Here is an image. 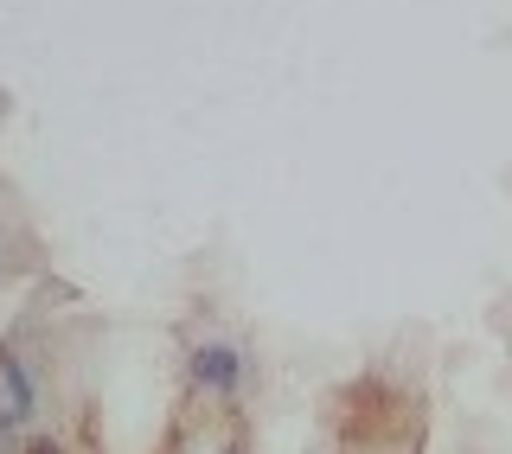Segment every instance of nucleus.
I'll use <instances>...</instances> for the list:
<instances>
[{
    "mask_svg": "<svg viewBox=\"0 0 512 454\" xmlns=\"http://www.w3.org/2000/svg\"><path fill=\"white\" fill-rule=\"evenodd\" d=\"M186 391L205 403H237L250 391V359L231 333H199L186 346Z\"/></svg>",
    "mask_w": 512,
    "mask_h": 454,
    "instance_id": "1",
    "label": "nucleus"
},
{
    "mask_svg": "<svg viewBox=\"0 0 512 454\" xmlns=\"http://www.w3.org/2000/svg\"><path fill=\"white\" fill-rule=\"evenodd\" d=\"M218 454H250V448H244V442H224V448H218Z\"/></svg>",
    "mask_w": 512,
    "mask_h": 454,
    "instance_id": "4",
    "label": "nucleus"
},
{
    "mask_svg": "<svg viewBox=\"0 0 512 454\" xmlns=\"http://www.w3.org/2000/svg\"><path fill=\"white\" fill-rule=\"evenodd\" d=\"M13 269H20V231H13V224L0 218V282H7Z\"/></svg>",
    "mask_w": 512,
    "mask_h": 454,
    "instance_id": "3",
    "label": "nucleus"
},
{
    "mask_svg": "<svg viewBox=\"0 0 512 454\" xmlns=\"http://www.w3.org/2000/svg\"><path fill=\"white\" fill-rule=\"evenodd\" d=\"M39 410H45V371L26 359L20 346H7L0 352V416H13V423H39Z\"/></svg>",
    "mask_w": 512,
    "mask_h": 454,
    "instance_id": "2",
    "label": "nucleus"
}]
</instances>
